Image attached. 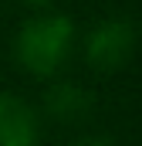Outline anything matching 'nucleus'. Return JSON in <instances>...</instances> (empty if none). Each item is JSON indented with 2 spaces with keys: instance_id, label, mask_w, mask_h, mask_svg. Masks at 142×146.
Wrapping results in <instances>:
<instances>
[{
  "instance_id": "nucleus-3",
  "label": "nucleus",
  "mask_w": 142,
  "mask_h": 146,
  "mask_svg": "<svg viewBox=\"0 0 142 146\" xmlns=\"http://www.w3.org/2000/svg\"><path fill=\"white\" fill-rule=\"evenodd\" d=\"M37 139H41L37 109L14 92H0V146H37Z\"/></svg>"
},
{
  "instance_id": "nucleus-2",
  "label": "nucleus",
  "mask_w": 142,
  "mask_h": 146,
  "mask_svg": "<svg viewBox=\"0 0 142 146\" xmlns=\"http://www.w3.org/2000/svg\"><path fill=\"white\" fill-rule=\"evenodd\" d=\"M132 51H135V27L125 17H105L91 24V31L85 34V58L98 72L122 68L132 58Z\"/></svg>"
},
{
  "instance_id": "nucleus-5",
  "label": "nucleus",
  "mask_w": 142,
  "mask_h": 146,
  "mask_svg": "<svg viewBox=\"0 0 142 146\" xmlns=\"http://www.w3.org/2000/svg\"><path fill=\"white\" fill-rule=\"evenodd\" d=\"M71 146H115V143L105 139V136H85V139H74Z\"/></svg>"
},
{
  "instance_id": "nucleus-6",
  "label": "nucleus",
  "mask_w": 142,
  "mask_h": 146,
  "mask_svg": "<svg viewBox=\"0 0 142 146\" xmlns=\"http://www.w3.org/2000/svg\"><path fill=\"white\" fill-rule=\"evenodd\" d=\"M24 3H47V0H24Z\"/></svg>"
},
{
  "instance_id": "nucleus-1",
  "label": "nucleus",
  "mask_w": 142,
  "mask_h": 146,
  "mask_svg": "<svg viewBox=\"0 0 142 146\" xmlns=\"http://www.w3.org/2000/svg\"><path fill=\"white\" fill-rule=\"evenodd\" d=\"M74 48V21L58 10H41L27 17L14 37V58L24 72L47 78L68 61Z\"/></svg>"
},
{
  "instance_id": "nucleus-4",
  "label": "nucleus",
  "mask_w": 142,
  "mask_h": 146,
  "mask_svg": "<svg viewBox=\"0 0 142 146\" xmlns=\"http://www.w3.org/2000/svg\"><path fill=\"white\" fill-rule=\"evenodd\" d=\"M88 106H91L88 92H85L81 85H74V82H58V85H51L47 95H44V109L51 112L58 122H78V119L88 112Z\"/></svg>"
}]
</instances>
